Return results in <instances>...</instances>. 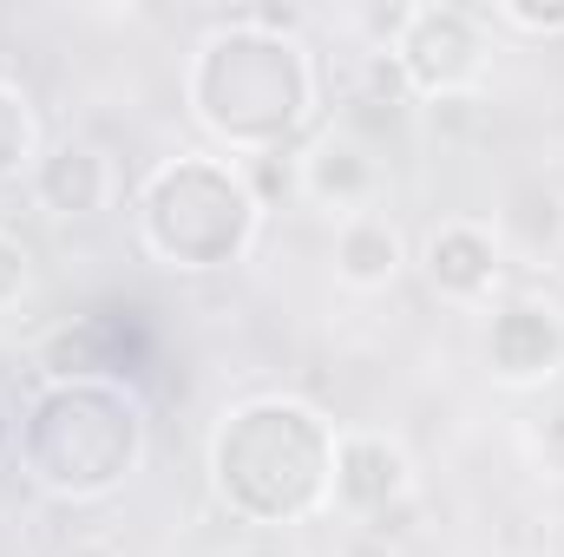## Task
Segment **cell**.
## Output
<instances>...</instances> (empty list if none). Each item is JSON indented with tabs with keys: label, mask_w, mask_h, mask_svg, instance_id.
Wrapping results in <instances>:
<instances>
[{
	"label": "cell",
	"mask_w": 564,
	"mask_h": 557,
	"mask_svg": "<svg viewBox=\"0 0 564 557\" xmlns=\"http://www.w3.org/2000/svg\"><path fill=\"white\" fill-rule=\"evenodd\" d=\"M184 106L197 132L230 157H276L315 119V59L295 33H276L250 13L224 20L197 40L184 66Z\"/></svg>",
	"instance_id": "obj_1"
},
{
	"label": "cell",
	"mask_w": 564,
	"mask_h": 557,
	"mask_svg": "<svg viewBox=\"0 0 564 557\" xmlns=\"http://www.w3.org/2000/svg\"><path fill=\"white\" fill-rule=\"evenodd\" d=\"M335 426L295 394H257L210 433V492L237 525L276 532L328 512Z\"/></svg>",
	"instance_id": "obj_2"
},
{
	"label": "cell",
	"mask_w": 564,
	"mask_h": 557,
	"mask_svg": "<svg viewBox=\"0 0 564 557\" xmlns=\"http://www.w3.org/2000/svg\"><path fill=\"white\" fill-rule=\"evenodd\" d=\"M144 459V407L126 381H46L20 419V472L59 505L112 499Z\"/></svg>",
	"instance_id": "obj_3"
},
{
	"label": "cell",
	"mask_w": 564,
	"mask_h": 557,
	"mask_svg": "<svg viewBox=\"0 0 564 557\" xmlns=\"http://www.w3.org/2000/svg\"><path fill=\"white\" fill-rule=\"evenodd\" d=\"M263 230V204L243 177V164L217 151H184L158 164L139 190V243L158 270L210 276L250 256Z\"/></svg>",
	"instance_id": "obj_4"
},
{
	"label": "cell",
	"mask_w": 564,
	"mask_h": 557,
	"mask_svg": "<svg viewBox=\"0 0 564 557\" xmlns=\"http://www.w3.org/2000/svg\"><path fill=\"white\" fill-rule=\"evenodd\" d=\"M375 33L388 40L381 53L401 66L414 99H459L492 66V20H486V7L421 0V7L375 13Z\"/></svg>",
	"instance_id": "obj_5"
},
{
	"label": "cell",
	"mask_w": 564,
	"mask_h": 557,
	"mask_svg": "<svg viewBox=\"0 0 564 557\" xmlns=\"http://www.w3.org/2000/svg\"><path fill=\"white\" fill-rule=\"evenodd\" d=\"M328 505L368 532H394V518L414 512V459L388 433H335V485Z\"/></svg>",
	"instance_id": "obj_6"
},
{
	"label": "cell",
	"mask_w": 564,
	"mask_h": 557,
	"mask_svg": "<svg viewBox=\"0 0 564 557\" xmlns=\"http://www.w3.org/2000/svg\"><path fill=\"white\" fill-rule=\"evenodd\" d=\"M295 197L315 204L335 223L368 217L375 197H381V157H375V144L361 139L355 125L315 132V139L302 144V157H295Z\"/></svg>",
	"instance_id": "obj_7"
},
{
	"label": "cell",
	"mask_w": 564,
	"mask_h": 557,
	"mask_svg": "<svg viewBox=\"0 0 564 557\" xmlns=\"http://www.w3.org/2000/svg\"><path fill=\"white\" fill-rule=\"evenodd\" d=\"M486 368L506 387H545L564 368V315L552 302L512 295L506 308H492L486 321Z\"/></svg>",
	"instance_id": "obj_8"
},
{
	"label": "cell",
	"mask_w": 564,
	"mask_h": 557,
	"mask_svg": "<svg viewBox=\"0 0 564 557\" xmlns=\"http://www.w3.org/2000/svg\"><path fill=\"white\" fill-rule=\"evenodd\" d=\"M421 276L446 302H486L506 276V243H499V230H486L473 217H453L421 243Z\"/></svg>",
	"instance_id": "obj_9"
},
{
	"label": "cell",
	"mask_w": 564,
	"mask_h": 557,
	"mask_svg": "<svg viewBox=\"0 0 564 557\" xmlns=\"http://www.w3.org/2000/svg\"><path fill=\"white\" fill-rule=\"evenodd\" d=\"M26 190H33V204H40L46 217L86 223V217H99V210L112 204L119 177H112V157H106L93 139H59V144H46V151H40V164H33V177H26Z\"/></svg>",
	"instance_id": "obj_10"
},
{
	"label": "cell",
	"mask_w": 564,
	"mask_h": 557,
	"mask_svg": "<svg viewBox=\"0 0 564 557\" xmlns=\"http://www.w3.org/2000/svg\"><path fill=\"white\" fill-rule=\"evenodd\" d=\"M401 270H408V243H401V230L381 210L335 223V276L348 282V288H361V295L394 288Z\"/></svg>",
	"instance_id": "obj_11"
},
{
	"label": "cell",
	"mask_w": 564,
	"mask_h": 557,
	"mask_svg": "<svg viewBox=\"0 0 564 557\" xmlns=\"http://www.w3.org/2000/svg\"><path fill=\"white\" fill-rule=\"evenodd\" d=\"M40 368H46V381H119L126 354L106 321H73L40 348Z\"/></svg>",
	"instance_id": "obj_12"
},
{
	"label": "cell",
	"mask_w": 564,
	"mask_h": 557,
	"mask_svg": "<svg viewBox=\"0 0 564 557\" xmlns=\"http://www.w3.org/2000/svg\"><path fill=\"white\" fill-rule=\"evenodd\" d=\"M40 119H33V99L20 92V86H7L0 79V184H20V177H33V164H40Z\"/></svg>",
	"instance_id": "obj_13"
},
{
	"label": "cell",
	"mask_w": 564,
	"mask_h": 557,
	"mask_svg": "<svg viewBox=\"0 0 564 557\" xmlns=\"http://www.w3.org/2000/svg\"><path fill=\"white\" fill-rule=\"evenodd\" d=\"M486 20H492V33L506 26V33H525V40H564V7H532V0H499V7H486Z\"/></svg>",
	"instance_id": "obj_14"
},
{
	"label": "cell",
	"mask_w": 564,
	"mask_h": 557,
	"mask_svg": "<svg viewBox=\"0 0 564 557\" xmlns=\"http://www.w3.org/2000/svg\"><path fill=\"white\" fill-rule=\"evenodd\" d=\"M33 276H40V270H33V250H26L13 230H0V315L33 295Z\"/></svg>",
	"instance_id": "obj_15"
},
{
	"label": "cell",
	"mask_w": 564,
	"mask_h": 557,
	"mask_svg": "<svg viewBox=\"0 0 564 557\" xmlns=\"http://www.w3.org/2000/svg\"><path fill=\"white\" fill-rule=\"evenodd\" d=\"M525 446H532V459H539L552 479H564V401H552L545 414L525 426Z\"/></svg>",
	"instance_id": "obj_16"
},
{
	"label": "cell",
	"mask_w": 564,
	"mask_h": 557,
	"mask_svg": "<svg viewBox=\"0 0 564 557\" xmlns=\"http://www.w3.org/2000/svg\"><path fill=\"white\" fill-rule=\"evenodd\" d=\"M66 557H126V545H119L112 532H86V538H73Z\"/></svg>",
	"instance_id": "obj_17"
},
{
	"label": "cell",
	"mask_w": 564,
	"mask_h": 557,
	"mask_svg": "<svg viewBox=\"0 0 564 557\" xmlns=\"http://www.w3.org/2000/svg\"><path fill=\"white\" fill-rule=\"evenodd\" d=\"M0 452H7V407H0Z\"/></svg>",
	"instance_id": "obj_18"
}]
</instances>
